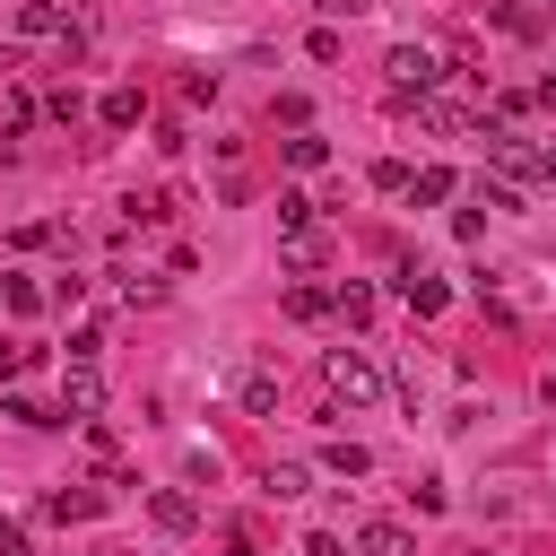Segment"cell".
I'll list each match as a JSON object with an SVG mask.
<instances>
[{
  "label": "cell",
  "mask_w": 556,
  "mask_h": 556,
  "mask_svg": "<svg viewBox=\"0 0 556 556\" xmlns=\"http://www.w3.org/2000/svg\"><path fill=\"white\" fill-rule=\"evenodd\" d=\"M278 243H287V261H295V269H321V261H330V226L313 217V200H304V191H278Z\"/></svg>",
  "instance_id": "6da1fadb"
},
{
  "label": "cell",
  "mask_w": 556,
  "mask_h": 556,
  "mask_svg": "<svg viewBox=\"0 0 556 556\" xmlns=\"http://www.w3.org/2000/svg\"><path fill=\"white\" fill-rule=\"evenodd\" d=\"M321 382H330V400H348V408H365V400L382 391V365H374L365 348H330V356H321Z\"/></svg>",
  "instance_id": "7a4b0ae2"
},
{
  "label": "cell",
  "mask_w": 556,
  "mask_h": 556,
  "mask_svg": "<svg viewBox=\"0 0 556 556\" xmlns=\"http://www.w3.org/2000/svg\"><path fill=\"white\" fill-rule=\"evenodd\" d=\"M17 35H35V43H61V52H70V61H78V52H87V43H78V26H70V9H61V0H17Z\"/></svg>",
  "instance_id": "3957f363"
},
{
  "label": "cell",
  "mask_w": 556,
  "mask_h": 556,
  "mask_svg": "<svg viewBox=\"0 0 556 556\" xmlns=\"http://www.w3.org/2000/svg\"><path fill=\"white\" fill-rule=\"evenodd\" d=\"M382 70H391V96H434V78H443V61H434L426 43H400Z\"/></svg>",
  "instance_id": "277c9868"
},
{
  "label": "cell",
  "mask_w": 556,
  "mask_h": 556,
  "mask_svg": "<svg viewBox=\"0 0 556 556\" xmlns=\"http://www.w3.org/2000/svg\"><path fill=\"white\" fill-rule=\"evenodd\" d=\"M104 408V374H96V356H70V374H61V417H96Z\"/></svg>",
  "instance_id": "5b68a950"
},
{
  "label": "cell",
  "mask_w": 556,
  "mask_h": 556,
  "mask_svg": "<svg viewBox=\"0 0 556 556\" xmlns=\"http://www.w3.org/2000/svg\"><path fill=\"white\" fill-rule=\"evenodd\" d=\"M400 295H408V313H417V321H434V313L452 304V287H443V278H426V269H400Z\"/></svg>",
  "instance_id": "8992f818"
},
{
  "label": "cell",
  "mask_w": 556,
  "mask_h": 556,
  "mask_svg": "<svg viewBox=\"0 0 556 556\" xmlns=\"http://www.w3.org/2000/svg\"><path fill=\"white\" fill-rule=\"evenodd\" d=\"M330 313H339L348 330H365V321H374V287H356V278H339V287H330Z\"/></svg>",
  "instance_id": "52a82bcc"
},
{
  "label": "cell",
  "mask_w": 556,
  "mask_h": 556,
  "mask_svg": "<svg viewBox=\"0 0 556 556\" xmlns=\"http://www.w3.org/2000/svg\"><path fill=\"white\" fill-rule=\"evenodd\" d=\"M356 547H365V556H417V539H408L400 521H365V530H356Z\"/></svg>",
  "instance_id": "ba28073f"
},
{
  "label": "cell",
  "mask_w": 556,
  "mask_h": 556,
  "mask_svg": "<svg viewBox=\"0 0 556 556\" xmlns=\"http://www.w3.org/2000/svg\"><path fill=\"white\" fill-rule=\"evenodd\" d=\"M96 113H104V130H139V113H148V96H139V87H113V96H104Z\"/></svg>",
  "instance_id": "9c48e42d"
},
{
  "label": "cell",
  "mask_w": 556,
  "mask_h": 556,
  "mask_svg": "<svg viewBox=\"0 0 556 556\" xmlns=\"http://www.w3.org/2000/svg\"><path fill=\"white\" fill-rule=\"evenodd\" d=\"M148 513H156V530H191L200 513H191V495H174V486H156L148 495Z\"/></svg>",
  "instance_id": "30bf717a"
},
{
  "label": "cell",
  "mask_w": 556,
  "mask_h": 556,
  "mask_svg": "<svg viewBox=\"0 0 556 556\" xmlns=\"http://www.w3.org/2000/svg\"><path fill=\"white\" fill-rule=\"evenodd\" d=\"M287 165H295V174H321V165H330V139L295 130V139H287Z\"/></svg>",
  "instance_id": "8fae6325"
},
{
  "label": "cell",
  "mask_w": 556,
  "mask_h": 556,
  "mask_svg": "<svg viewBox=\"0 0 556 556\" xmlns=\"http://www.w3.org/2000/svg\"><path fill=\"white\" fill-rule=\"evenodd\" d=\"M408 200H417V208L452 200V174H443V165H417V174H408Z\"/></svg>",
  "instance_id": "7c38bea8"
},
{
  "label": "cell",
  "mask_w": 556,
  "mask_h": 556,
  "mask_svg": "<svg viewBox=\"0 0 556 556\" xmlns=\"http://www.w3.org/2000/svg\"><path fill=\"white\" fill-rule=\"evenodd\" d=\"M243 408H252V417H269V408H278V374H269V365H252V374H243Z\"/></svg>",
  "instance_id": "4fadbf2b"
},
{
  "label": "cell",
  "mask_w": 556,
  "mask_h": 556,
  "mask_svg": "<svg viewBox=\"0 0 556 556\" xmlns=\"http://www.w3.org/2000/svg\"><path fill=\"white\" fill-rule=\"evenodd\" d=\"M321 469H330V478H365V469H374V452H365V443H330V452H321Z\"/></svg>",
  "instance_id": "5bb4252c"
},
{
  "label": "cell",
  "mask_w": 556,
  "mask_h": 556,
  "mask_svg": "<svg viewBox=\"0 0 556 556\" xmlns=\"http://www.w3.org/2000/svg\"><path fill=\"white\" fill-rule=\"evenodd\" d=\"M43 513H52V521H87V513H96V486H61Z\"/></svg>",
  "instance_id": "9a60e30c"
},
{
  "label": "cell",
  "mask_w": 556,
  "mask_h": 556,
  "mask_svg": "<svg viewBox=\"0 0 556 556\" xmlns=\"http://www.w3.org/2000/svg\"><path fill=\"white\" fill-rule=\"evenodd\" d=\"M287 313H295V321H321V313H330V287H287Z\"/></svg>",
  "instance_id": "2e32d148"
},
{
  "label": "cell",
  "mask_w": 556,
  "mask_h": 556,
  "mask_svg": "<svg viewBox=\"0 0 556 556\" xmlns=\"http://www.w3.org/2000/svg\"><path fill=\"white\" fill-rule=\"evenodd\" d=\"M0 295H9V313H43V287L35 278H0Z\"/></svg>",
  "instance_id": "e0dca14e"
},
{
  "label": "cell",
  "mask_w": 556,
  "mask_h": 556,
  "mask_svg": "<svg viewBox=\"0 0 556 556\" xmlns=\"http://www.w3.org/2000/svg\"><path fill=\"white\" fill-rule=\"evenodd\" d=\"M261 486H269V495H278V504H287V495H304V469H295V460H278V469H269V478H261Z\"/></svg>",
  "instance_id": "ac0fdd59"
},
{
  "label": "cell",
  "mask_w": 556,
  "mask_h": 556,
  "mask_svg": "<svg viewBox=\"0 0 556 556\" xmlns=\"http://www.w3.org/2000/svg\"><path fill=\"white\" fill-rule=\"evenodd\" d=\"M26 365H35V348H26V339H9V348H0V382H17Z\"/></svg>",
  "instance_id": "d6986e66"
},
{
  "label": "cell",
  "mask_w": 556,
  "mask_h": 556,
  "mask_svg": "<svg viewBox=\"0 0 556 556\" xmlns=\"http://www.w3.org/2000/svg\"><path fill=\"white\" fill-rule=\"evenodd\" d=\"M321 9H330V17H356V9H374V0H321Z\"/></svg>",
  "instance_id": "ffe728a7"
},
{
  "label": "cell",
  "mask_w": 556,
  "mask_h": 556,
  "mask_svg": "<svg viewBox=\"0 0 556 556\" xmlns=\"http://www.w3.org/2000/svg\"><path fill=\"white\" fill-rule=\"evenodd\" d=\"M0 556H26V539H17V530H0Z\"/></svg>",
  "instance_id": "44dd1931"
},
{
  "label": "cell",
  "mask_w": 556,
  "mask_h": 556,
  "mask_svg": "<svg viewBox=\"0 0 556 556\" xmlns=\"http://www.w3.org/2000/svg\"><path fill=\"white\" fill-rule=\"evenodd\" d=\"M539 104H556V70H547V78H539Z\"/></svg>",
  "instance_id": "7402d4cb"
},
{
  "label": "cell",
  "mask_w": 556,
  "mask_h": 556,
  "mask_svg": "<svg viewBox=\"0 0 556 556\" xmlns=\"http://www.w3.org/2000/svg\"><path fill=\"white\" fill-rule=\"evenodd\" d=\"M539 174H547V182H556V148H539Z\"/></svg>",
  "instance_id": "603a6c76"
},
{
  "label": "cell",
  "mask_w": 556,
  "mask_h": 556,
  "mask_svg": "<svg viewBox=\"0 0 556 556\" xmlns=\"http://www.w3.org/2000/svg\"><path fill=\"white\" fill-rule=\"evenodd\" d=\"M9 70H17V52H9V43H0V78H9Z\"/></svg>",
  "instance_id": "cb8c5ba5"
}]
</instances>
